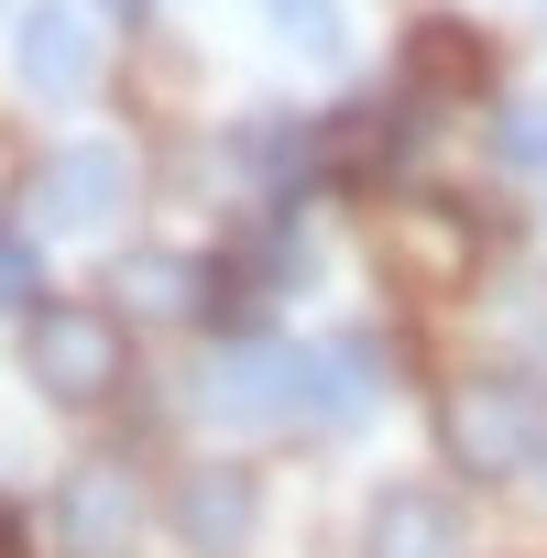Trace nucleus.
Wrapping results in <instances>:
<instances>
[{
  "label": "nucleus",
  "mask_w": 547,
  "mask_h": 558,
  "mask_svg": "<svg viewBox=\"0 0 547 558\" xmlns=\"http://www.w3.org/2000/svg\"><path fill=\"white\" fill-rule=\"evenodd\" d=\"M438 449H449V471H471V482H514V471L547 449V395H536L525 373H471V384H449V405H438Z\"/></svg>",
  "instance_id": "obj_1"
},
{
  "label": "nucleus",
  "mask_w": 547,
  "mask_h": 558,
  "mask_svg": "<svg viewBox=\"0 0 547 558\" xmlns=\"http://www.w3.org/2000/svg\"><path fill=\"white\" fill-rule=\"evenodd\" d=\"M208 405L230 427H296L318 416V351H285V340H230L208 362Z\"/></svg>",
  "instance_id": "obj_2"
},
{
  "label": "nucleus",
  "mask_w": 547,
  "mask_h": 558,
  "mask_svg": "<svg viewBox=\"0 0 547 558\" xmlns=\"http://www.w3.org/2000/svg\"><path fill=\"white\" fill-rule=\"evenodd\" d=\"M23 351H34V384H45L56 405H110V395L132 384V340H121L99 307H45Z\"/></svg>",
  "instance_id": "obj_3"
},
{
  "label": "nucleus",
  "mask_w": 547,
  "mask_h": 558,
  "mask_svg": "<svg viewBox=\"0 0 547 558\" xmlns=\"http://www.w3.org/2000/svg\"><path fill=\"white\" fill-rule=\"evenodd\" d=\"M12 66L34 99H77L99 77V34L88 12H66V0H23V23H12Z\"/></svg>",
  "instance_id": "obj_4"
},
{
  "label": "nucleus",
  "mask_w": 547,
  "mask_h": 558,
  "mask_svg": "<svg viewBox=\"0 0 547 558\" xmlns=\"http://www.w3.org/2000/svg\"><path fill=\"white\" fill-rule=\"evenodd\" d=\"M121 186H132L121 143H66V154L34 175V219H45V230H99V219L121 208Z\"/></svg>",
  "instance_id": "obj_5"
},
{
  "label": "nucleus",
  "mask_w": 547,
  "mask_h": 558,
  "mask_svg": "<svg viewBox=\"0 0 547 558\" xmlns=\"http://www.w3.org/2000/svg\"><path fill=\"white\" fill-rule=\"evenodd\" d=\"M132 525H143V504H132V482H121L110 460H88V471L56 493V547H66V558H121Z\"/></svg>",
  "instance_id": "obj_6"
},
{
  "label": "nucleus",
  "mask_w": 547,
  "mask_h": 558,
  "mask_svg": "<svg viewBox=\"0 0 547 558\" xmlns=\"http://www.w3.org/2000/svg\"><path fill=\"white\" fill-rule=\"evenodd\" d=\"M175 536H186L197 558H230V547L252 536V482H241V471H186V482H175Z\"/></svg>",
  "instance_id": "obj_7"
},
{
  "label": "nucleus",
  "mask_w": 547,
  "mask_h": 558,
  "mask_svg": "<svg viewBox=\"0 0 547 558\" xmlns=\"http://www.w3.org/2000/svg\"><path fill=\"white\" fill-rule=\"evenodd\" d=\"M362 547H373V558H460V504L394 482V493L373 504V536H362Z\"/></svg>",
  "instance_id": "obj_8"
},
{
  "label": "nucleus",
  "mask_w": 547,
  "mask_h": 558,
  "mask_svg": "<svg viewBox=\"0 0 547 558\" xmlns=\"http://www.w3.org/2000/svg\"><path fill=\"white\" fill-rule=\"evenodd\" d=\"M121 296H132V307H186V296H197V274L165 263V252H132V263H121Z\"/></svg>",
  "instance_id": "obj_9"
},
{
  "label": "nucleus",
  "mask_w": 547,
  "mask_h": 558,
  "mask_svg": "<svg viewBox=\"0 0 547 558\" xmlns=\"http://www.w3.org/2000/svg\"><path fill=\"white\" fill-rule=\"evenodd\" d=\"M493 143H503V165H514V175H547V110L503 99V110H493Z\"/></svg>",
  "instance_id": "obj_10"
},
{
  "label": "nucleus",
  "mask_w": 547,
  "mask_h": 558,
  "mask_svg": "<svg viewBox=\"0 0 547 558\" xmlns=\"http://www.w3.org/2000/svg\"><path fill=\"white\" fill-rule=\"evenodd\" d=\"M263 12H274V34H285V45H340V0H263Z\"/></svg>",
  "instance_id": "obj_11"
},
{
  "label": "nucleus",
  "mask_w": 547,
  "mask_h": 558,
  "mask_svg": "<svg viewBox=\"0 0 547 558\" xmlns=\"http://www.w3.org/2000/svg\"><path fill=\"white\" fill-rule=\"evenodd\" d=\"M241 165H252V175H285V165H296V132H285V121H252V132H241Z\"/></svg>",
  "instance_id": "obj_12"
},
{
  "label": "nucleus",
  "mask_w": 547,
  "mask_h": 558,
  "mask_svg": "<svg viewBox=\"0 0 547 558\" xmlns=\"http://www.w3.org/2000/svg\"><path fill=\"white\" fill-rule=\"evenodd\" d=\"M23 296H34V241L0 230V307H23Z\"/></svg>",
  "instance_id": "obj_13"
},
{
  "label": "nucleus",
  "mask_w": 547,
  "mask_h": 558,
  "mask_svg": "<svg viewBox=\"0 0 547 558\" xmlns=\"http://www.w3.org/2000/svg\"><path fill=\"white\" fill-rule=\"evenodd\" d=\"M0 558H12V514H0Z\"/></svg>",
  "instance_id": "obj_14"
},
{
  "label": "nucleus",
  "mask_w": 547,
  "mask_h": 558,
  "mask_svg": "<svg viewBox=\"0 0 547 558\" xmlns=\"http://www.w3.org/2000/svg\"><path fill=\"white\" fill-rule=\"evenodd\" d=\"M110 12H143V0H110Z\"/></svg>",
  "instance_id": "obj_15"
}]
</instances>
